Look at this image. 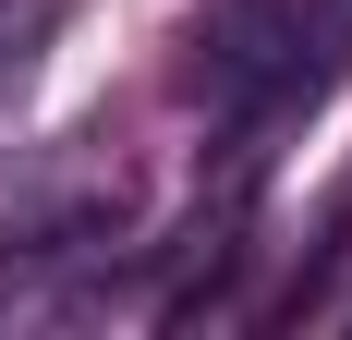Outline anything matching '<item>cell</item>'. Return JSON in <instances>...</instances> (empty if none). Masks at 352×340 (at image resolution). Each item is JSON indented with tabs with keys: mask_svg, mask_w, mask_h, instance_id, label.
Segmentation results:
<instances>
[{
	"mask_svg": "<svg viewBox=\"0 0 352 340\" xmlns=\"http://www.w3.org/2000/svg\"><path fill=\"white\" fill-rule=\"evenodd\" d=\"M49 36H61V0H0V122H12V98L36 85Z\"/></svg>",
	"mask_w": 352,
	"mask_h": 340,
	"instance_id": "cell-1",
	"label": "cell"
}]
</instances>
